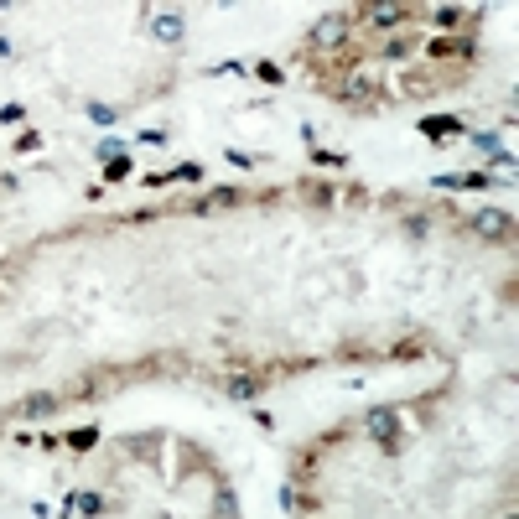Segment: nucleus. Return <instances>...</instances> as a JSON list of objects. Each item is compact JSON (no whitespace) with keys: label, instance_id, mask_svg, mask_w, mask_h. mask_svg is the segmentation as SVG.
<instances>
[{"label":"nucleus","instance_id":"nucleus-6","mask_svg":"<svg viewBox=\"0 0 519 519\" xmlns=\"http://www.w3.org/2000/svg\"><path fill=\"white\" fill-rule=\"evenodd\" d=\"M94 442H99V431H94V426H84V431H68V447H73V452H88Z\"/></svg>","mask_w":519,"mask_h":519},{"label":"nucleus","instance_id":"nucleus-9","mask_svg":"<svg viewBox=\"0 0 519 519\" xmlns=\"http://www.w3.org/2000/svg\"><path fill=\"white\" fill-rule=\"evenodd\" d=\"M229 395H234V400H249V395H260V379H234Z\"/></svg>","mask_w":519,"mask_h":519},{"label":"nucleus","instance_id":"nucleus-14","mask_svg":"<svg viewBox=\"0 0 519 519\" xmlns=\"http://www.w3.org/2000/svg\"><path fill=\"white\" fill-rule=\"evenodd\" d=\"M78 509H84V514H99V494H78Z\"/></svg>","mask_w":519,"mask_h":519},{"label":"nucleus","instance_id":"nucleus-2","mask_svg":"<svg viewBox=\"0 0 519 519\" xmlns=\"http://www.w3.org/2000/svg\"><path fill=\"white\" fill-rule=\"evenodd\" d=\"M478 234L483 239H509V213H483V218H478Z\"/></svg>","mask_w":519,"mask_h":519},{"label":"nucleus","instance_id":"nucleus-8","mask_svg":"<svg viewBox=\"0 0 519 519\" xmlns=\"http://www.w3.org/2000/svg\"><path fill=\"white\" fill-rule=\"evenodd\" d=\"M156 37H166V42H177V37H182V16H162V21H156Z\"/></svg>","mask_w":519,"mask_h":519},{"label":"nucleus","instance_id":"nucleus-13","mask_svg":"<svg viewBox=\"0 0 519 519\" xmlns=\"http://www.w3.org/2000/svg\"><path fill=\"white\" fill-rule=\"evenodd\" d=\"M255 73H260V78H265V84H281V78H286V73H281V68H275V63H260V68H255Z\"/></svg>","mask_w":519,"mask_h":519},{"label":"nucleus","instance_id":"nucleus-11","mask_svg":"<svg viewBox=\"0 0 519 519\" xmlns=\"http://www.w3.org/2000/svg\"><path fill=\"white\" fill-rule=\"evenodd\" d=\"M104 177H110V182H119V177H130V156H119V162H110V166H104Z\"/></svg>","mask_w":519,"mask_h":519},{"label":"nucleus","instance_id":"nucleus-10","mask_svg":"<svg viewBox=\"0 0 519 519\" xmlns=\"http://www.w3.org/2000/svg\"><path fill=\"white\" fill-rule=\"evenodd\" d=\"M52 405H58V395H42V400H26V405H21V416H47Z\"/></svg>","mask_w":519,"mask_h":519},{"label":"nucleus","instance_id":"nucleus-4","mask_svg":"<svg viewBox=\"0 0 519 519\" xmlns=\"http://www.w3.org/2000/svg\"><path fill=\"white\" fill-rule=\"evenodd\" d=\"M244 192H208V197H197L192 203V213H213V208H234Z\"/></svg>","mask_w":519,"mask_h":519},{"label":"nucleus","instance_id":"nucleus-1","mask_svg":"<svg viewBox=\"0 0 519 519\" xmlns=\"http://www.w3.org/2000/svg\"><path fill=\"white\" fill-rule=\"evenodd\" d=\"M369 431H379V442L390 447V452H400V421H395V410H374V416H369Z\"/></svg>","mask_w":519,"mask_h":519},{"label":"nucleus","instance_id":"nucleus-7","mask_svg":"<svg viewBox=\"0 0 519 519\" xmlns=\"http://www.w3.org/2000/svg\"><path fill=\"white\" fill-rule=\"evenodd\" d=\"M213 504H218V519H239V504H234L229 488H218V494H213Z\"/></svg>","mask_w":519,"mask_h":519},{"label":"nucleus","instance_id":"nucleus-3","mask_svg":"<svg viewBox=\"0 0 519 519\" xmlns=\"http://www.w3.org/2000/svg\"><path fill=\"white\" fill-rule=\"evenodd\" d=\"M421 130H426V136H462V119L436 114V119H421Z\"/></svg>","mask_w":519,"mask_h":519},{"label":"nucleus","instance_id":"nucleus-5","mask_svg":"<svg viewBox=\"0 0 519 519\" xmlns=\"http://www.w3.org/2000/svg\"><path fill=\"white\" fill-rule=\"evenodd\" d=\"M431 26H442V32H457V26H468V11H431Z\"/></svg>","mask_w":519,"mask_h":519},{"label":"nucleus","instance_id":"nucleus-12","mask_svg":"<svg viewBox=\"0 0 519 519\" xmlns=\"http://www.w3.org/2000/svg\"><path fill=\"white\" fill-rule=\"evenodd\" d=\"M119 151H125V140H99V156H104V162H119Z\"/></svg>","mask_w":519,"mask_h":519}]
</instances>
